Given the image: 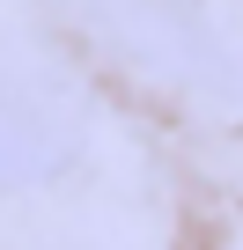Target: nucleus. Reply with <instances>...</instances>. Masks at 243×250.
Instances as JSON below:
<instances>
[]
</instances>
